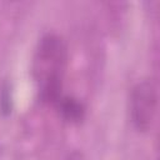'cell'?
<instances>
[{"instance_id": "obj_1", "label": "cell", "mask_w": 160, "mask_h": 160, "mask_svg": "<svg viewBox=\"0 0 160 160\" xmlns=\"http://www.w3.org/2000/svg\"><path fill=\"white\" fill-rule=\"evenodd\" d=\"M66 64L68 49L64 40L55 34L44 35L38 44L32 61V75L44 102L56 105L61 99Z\"/></svg>"}, {"instance_id": "obj_3", "label": "cell", "mask_w": 160, "mask_h": 160, "mask_svg": "<svg viewBox=\"0 0 160 160\" xmlns=\"http://www.w3.org/2000/svg\"><path fill=\"white\" fill-rule=\"evenodd\" d=\"M61 116L69 122H80L85 116V106L72 96H61L55 105Z\"/></svg>"}, {"instance_id": "obj_2", "label": "cell", "mask_w": 160, "mask_h": 160, "mask_svg": "<svg viewBox=\"0 0 160 160\" xmlns=\"http://www.w3.org/2000/svg\"><path fill=\"white\" fill-rule=\"evenodd\" d=\"M158 110V89L151 80H141L130 92V116L139 131H148L155 120Z\"/></svg>"}]
</instances>
